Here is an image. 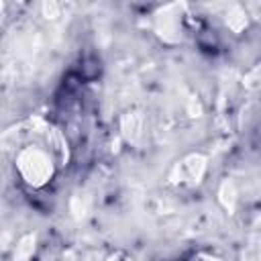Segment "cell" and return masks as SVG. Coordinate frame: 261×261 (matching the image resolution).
Returning <instances> with one entry per match:
<instances>
[{"label":"cell","instance_id":"obj_1","mask_svg":"<svg viewBox=\"0 0 261 261\" xmlns=\"http://www.w3.org/2000/svg\"><path fill=\"white\" fill-rule=\"evenodd\" d=\"M57 145H59L57 139H49L43 143L41 141L24 143L16 151L14 169L22 184L39 190L53 179L57 167V149H59Z\"/></svg>","mask_w":261,"mask_h":261},{"label":"cell","instance_id":"obj_2","mask_svg":"<svg viewBox=\"0 0 261 261\" xmlns=\"http://www.w3.org/2000/svg\"><path fill=\"white\" fill-rule=\"evenodd\" d=\"M188 261H222V259H218V257L212 255V253H194Z\"/></svg>","mask_w":261,"mask_h":261},{"label":"cell","instance_id":"obj_3","mask_svg":"<svg viewBox=\"0 0 261 261\" xmlns=\"http://www.w3.org/2000/svg\"><path fill=\"white\" fill-rule=\"evenodd\" d=\"M106 261H130L128 257H120V255H112L110 259H106Z\"/></svg>","mask_w":261,"mask_h":261},{"label":"cell","instance_id":"obj_4","mask_svg":"<svg viewBox=\"0 0 261 261\" xmlns=\"http://www.w3.org/2000/svg\"><path fill=\"white\" fill-rule=\"evenodd\" d=\"M67 261H75V259H67Z\"/></svg>","mask_w":261,"mask_h":261}]
</instances>
